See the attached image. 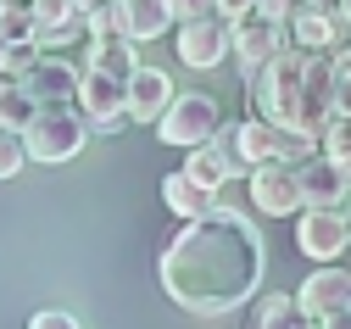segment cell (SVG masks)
I'll list each match as a JSON object with an SVG mask.
<instances>
[{"label": "cell", "instance_id": "1", "mask_svg": "<svg viewBox=\"0 0 351 329\" xmlns=\"http://www.w3.org/2000/svg\"><path fill=\"white\" fill-rule=\"evenodd\" d=\"M262 268H268L262 229L234 207H212L201 218H184V229L162 246L156 285L173 307L195 318H229L256 296Z\"/></svg>", "mask_w": 351, "mask_h": 329}, {"label": "cell", "instance_id": "2", "mask_svg": "<svg viewBox=\"0 0 351 329\" xmlns=\"http://www.w3.org/2000/svg\"><path fill=\"white\" fill-rule=\"evenodd\" d=\"M306 56H313V51H301V45L290 39L274 62H262V67L245 78V84H251V106H256V117H274V123H295V117H301Z\"/></svg>", "mask_w": 351, "mask_h": 329}, {"label": "cell", "instance_id": "3", "mask_svg": "<svg viewBox=\"0 0 351 329\" xmlns=\"http://www.w3.org/2000/svg\"><path fill=\"white\" fill-rule=\"evenodd\" d=\"M23 139H28V157L34 162H73L78 151H84V139H90V117H84L78 106H39L34 112V123L23 128Z\"/></svg>", "mask_w": 351, "mask_h": 329}, {"label": "cell", "instance_id": "4", "mask_svg": "<svg viewBox=\"0 0 351 329\" xmlns=\"http://www.w3.org/2000/svg\"><path fill=\"white\" fill-rule=\"evenodd\" d=\"M223 128V106H217L212 95H173V106L156 117V134H162V146H179V151H195L206 146V139Z\"/></svg>", "mask_w": 351, "mask_h": 329}, {"label": "cell", "instance_id": "5", "mask_svg": "<svg viewBox=\"0 0 351 329\" xmlns=\"http://www.w3.org/2000/svg\"><path fill=\"white\" fill-rule=\"evenodd\" d=\"M78 112L90 117L95 134H123L128 123H134V112H128V78L101 73V67H84V78H78Z\"/></svg>", "mask_w": 351, "mask_h": 329}, {"label": "cell", "instance_id": "6", "mask_svg": "<svg viewBox=\"0 0 351 329\" xmlns=\"http://www.w3.org/2000/svg\"><path fill=\"white\" fill-rule=\"evenodd\" d=\"M295 246L313 262L351 257V212L346 207H301L295 212Z\"/></svg>", "mask_w": 351, "mask_h": 329}, {"label": "cell", "instance_id": "7", "mask_svg": "<svg viewBox=\"0 0 351 329\" xmlns=\"http://www.w3.org/2000/svg\"><path fill=\"white\" fill-rule=\"evenodd\" d=\"M223 56H234V23L223 12L179 23V62L184 67L206 73V67H223Z\"/></svg>", "mask_w": 351, "mask_h": 329}, {"label": "cell", "instance_id": "8", "mask_svg": "<svg viewBox=\"0 0 351 329\" xmlns=\"http://www.w3.org/2000/svg\"><path fill=\"white\" fill-rule=\"evenodd\" d=\"M251 201H256V212H268V218H295L301 207H306V190H301V173H295V162H256L251 168Z\"/></svg>", "mask_w": 351, "mask_h": 329}, {"label": "cell", "instance_id": "9", "mask_svg": "<svg viewBox=\"0 0 351 329\" xmlns=\"http://www.w3.org/2000/svg\"><path fill=\"white\" fill-rule=\"evenodd\" d=\"M285 45H290V28H285V23L262 17V12L234 17V62H240V78H251L262 62H274Z\"/></svg>", "mask_w": 351, "mask_h": 329}, {"label": "cell", "instance_id": "10", "mask_svg": "<svg viewBox=\"0 0 351 329\" xmlns=\"http://www.w3.org/2000/svg\"><path fill=\"white\" fill-rule=\"evenodd\" d=\"M295 296H301V307L313 313L318 324H329L335 313H351V268H340V262H318V273L306 279Z\"/></svg>", "mask_w": 351, "mask_h": 329}, {"label": "cell", "instance_id": "11", "mask_svg": "<svg viewBox=\"0 0 351 329\" xmlns=\"http://www.w3.org/2000/svg\"><path fill=\"white\" fill-rule=\"evenodd\" d=\"M295 173H301L306 207H346V201H351V168H340L335 157L313 151L306 162H295Z\"/></svg>", "mask_w": 351, "mask_h": 329}, {"label": "cell", "instance_id": "12", "mask_svg": "<svg viewBox=\"0 0 351 329\" xmlns=\"http://www.w3.org/2000/svg\"><path fill=\"white\" fill-rule=\"evenodd\" d=\"M78 78H84V67L45 56V62H39L23 84H28V95H34L39 106H78Z\"/></svg>", "mask_w": 351, "mask_h": 329}, {"label": "cell", "instance_id": "13", "mask_svg": "<svg viewBox=\"0 0 351 329\" xmlns=\"http://www.w3.org/2000/svg\"><path fill=\"white\" fill-rule=\"evenodd\" d=\"M173 106V78L162 67H134L128 73V112H134V123H156L162 112Z\"/></svg>", "mask_w": 351, "mask_h": 329}, {"label": "cell", "instance_id": "14", "mask_svg": "<svg viewBox=\"0 0 351 329\" xmlns=\"http://www.w3.org/2000/svg\"><path fill=\"white\" fill-rule=\"evenodd\" d=\"M162 201H167V212H173V218H201V212H212V207H217V196L206 190V184H195L184 168L162 179Z\"/></svg>", "mask_w": 351, "mask_h": 329}, {"label": "cell", "instance_id": "15", "mask_svg": "<svg viewBox=\"0 0 351 329\" xmlns=\"http://www.w3.org/2000/svg\"><path fill=\"white\" fill-rule=\"evenodd\" d=\"M117 17H123V34L128 39H162L173 28L167 0H117Z\"/></svg>", "mask_w": 351, "mask_h": 329}, {"label": "cell", "instance_id": "16", "mask_svg": "<svg viewBox=\"0 0 351 329\" xmlns=\"http://www.w3.org/2000/svg\"><path fill=\"white\" fill-rule=\"evenodd\" d=\"M134 45H140V39H128V34H101V39H90V62H84V67H101V73L128 78V73L140 67Z\"/></svg>", "mask_w": 351, "mask_h": 329}, {"label": "cell", "instance_id": "17", "mask_svg": "<svg viewBox=\"0 0 351 329\" xmlns=\"http://www.w3.org/2000/svg\"><path fill=\"white\" fill-rule=\"evenodd\" d=\"M256 329H324V324L301 307V296H268L256 307Z\"/></svg>", "mask_w": 351, "mask_h": 329}, {"label": "cell", "instance_id": "18", "mask_svg": "<svg viewBox=\"0 0 351 329\" xmlns=\"http://www.w3.org/2000/svg\"><path fill=\"white\" fill-rule=\"evenodd\" d=\"M279 134H285V123H274V117H245L240 123V151H245V162L256 168V162H274L279 157Z\"/></svg>", "mask_w": 351, "mask_h": 329}, {"label": "cell", "instance_id": "19", "mask_svg": "<svg viewBox=\"0 0 351 329\" xmlns=\"http://www.w3.org/2000/svg\"><path fill=\"white\" fill-rule=\"evenodd\" d=\"M34 112H39V101L28 95V84L23 78H0V128H28L34 123Z\"/></svg>", "mask_w": 351, "mask_h": 329}, {"label": "cell", "instance_id": "20", "mask_svg": "<svg viewBox=\"0 0 351 329\" xmlns=\"http://www.w3.org/2000/svg\"><path fill=\"white\" fill-rule=\"evenodd\" d=\"M184 173H190L195 184H206L212 196H217V190H223V184H229V168H223V157H217L212 146H195V151L184 157Z\"/></svg>", "mask_w": 351, "mask_h": 329}, {"label": "cell", "instance_id": "21", "mask_svg": "<svg viewBox=\"0 0 351 329\" xmlns=\"http://www.w3.org/2000/svg\"><path fill=\"white\" fill-rule=\"evenodd\" d=\"M0 34H6V39H34L39 34L34 0H0Z\"/></svg>", "mask_w": 351, "mask_h": 329}, {"label": "cell", "instance_id": "22", "mask_svg": "<svg viewBox=\"0 0 351 329\" xmlns=\"http://www.w3.org/2000/svg\"><path fill=\"white\" fill-rule=\"evenodd\" d=\"M206 146L223 157V168H229V179H251V162H245V151H240V123H223Z\"/></svg>", "mask_w": 351, "mask_h": 329}, {"label": "cell", "instance_id": "23", "mask_svg": "<svg viewBox=\"0 0 351 329\" xmlns=\"http://www.w3.org/2000/svg\"><path fill=\"white\" fill-rule=\"evenodd\" d=\"M318 146H324V157H335L340 168H351V112H335V117L324 123Z\"/></svg>", "mask_w": 351, "mask_h": 329}, {"label": "cell", "instance_id": "24", "mask_svg": "<svg viewBox=\"0 0 351 329\" xmlns=\"http://www.w3.org/2000/svg\"><path fill=\"white\" fill-rule=\"evenodd\" d=\"M23 162H34V157H28V139H23L17 128H0V184L17 179V173H23Z\"/></svg>", "mask_w": 351, "mask_h": 329}, {"label": "cell", "instance_id": "25", "mask_svg": "<svg viewBox=\"0 0 351 329\" xmlns=\"http://www.w3.org/2000/svg\"><path fill=\"white\" fill-rule=\"evenodd\" d=\"M39 62H45V45H39V39H12L6 45V73L12 78H28Z\"/></svg>", "mask_w": 351, "mask_h": 329}, {"label": "cell", "instance_id": "26", "mask_svg": "<svg viewBox=\"0 0 351 329\" xmlns=\"http://www.w3.org/2000/svg\"><path fill=\"white\" fill-rule=\"evenodd\" d=\"M167 12H173V23H190V17H212L217 0H167Z\"/></svg>", "mask_w": 351, "mask_h": 329}, {"label": "cell", "instance_id": "27", "mask_svg": "<svg viewBox=\"0 0 351 329\" xmlns=\"http://www.w3.org/2000/svg\"><path fill=\"white\" fill-rule=\"evenodd\" d=\"M28 329H84L73 313H62V307H45V313H34L28 318Z\"/></svg>", "mask_w": 351, "mask_h": 329}, {"label": "cell", "instance_id": "28", "mask_svg": "<svg viewBox=\"0 0 351 329\" xmlns=\"http://www.w3.org/2000/svg\"><path fill=\"white\" fill-rule=\"evenodd\" d=\"M295 6H301V0H256V12H262V17H274V23H290Z\"/></svg>", "mask_w": 351, "mask_h": 329}, {"label": "cell", "instance_id": "29", "mask_svg": "<svg viewBox=\"0 0 351 329\" xmlns=\"http://www.w3.org/2000/svg\"><path fill=\"white\" fill-rule=\"evenodd\" d=\"M335 112H351V62H340V84H335Z\"/></svg>", "mask_w": 351, "mask_h": 329}, {"label": "cell", "instance_id": "30", "mask_svg": "<svg viewBox=\"0 0 351 329\" xmlns=\"http://www.w3.org/2000/svg\"><path fill=\"white\" fill-rule=\"evenodd\" d=\"M217 12H223V17L234 23V17H245V12H256V0H217Z\"/></svg>", "mask_w": 351, "mask_h": 329}, {"label": "cell", "instance_id": "31", "mask_svg": "<svg viewBox=\"0 0 351 329\" xmlns=\"http://www.w3.org/2000/svg\"><path fill=\"white\" fill-rule=\"evenodd\" d=\"M6 45H12V39H6V34H0V73H6Z\"/></svg>", "mask_w": 351, "mask_h": 329}, {"label": "cell", "instance_id": "32", "mask_svg": "<svg viewBox=\"0 0 351 329\" xmlns=\"http://www.w3.org/2000/svg\"><path fill=\"white\" fill-rule=\"evenodd\" d=\"M340 17H346V23H351V0H340Z\"/></svg>", "mask_w": 351, "mask_h": 329}, {"label": "cell", "instance_id": "33", "mask_svg": "<svg viewBox=\"0 0 351 329\" xmlns=\"http://www.w3.org/2000/svg\"><path fill=\"white\" fill-rule=\"evenodd\" d=\"M306 6H340V0H306Z\"/></svg>", "mask_w": 351, "mask_h": 329}, {"label": "cell", "instance_id": "34", "mask_svg": "<svg viewBox=\"0 0 351 329\" xmlns=\"http://www.w3.org/2000/svg\"><path fill=\"white\" fill-rule=\"evenodd\" d=\"M346 212H351V201H346Z\"/></svg>", "mask_w": 351, "mask_h": 329}, {"label": "cell", "instance_id": "35", "mask_svg": "<svg viewBox=\"0 0 351 329\" xmlns=\"http://www.w3.org/2000/svg\"><path fill=\"white\" fill-rule=\"evenodd\" d=\"M346 62H351V51H346Z\"/></svg>", "mask_w": 351, "mask_h": 329}]
</instances>
